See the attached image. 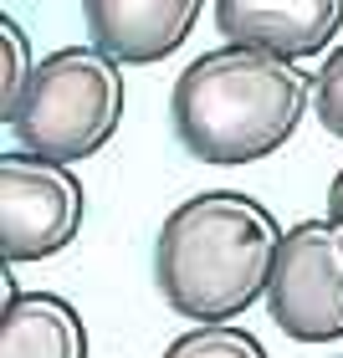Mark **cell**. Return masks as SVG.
Here are the masks:
<instances>
[{
	"label": "cell",
	"mask_w": 343,
	"mask_h": 358,
	"mask_svg": "<svg viewBox=\"0 0 343 358\" xmlns=\"http://www.w3.org/2000/svg\"><path fill=\"white\" fill-rule=\"evenodd\" d=\"M282 225L241 189H205L174 205L154 236V287L190 322H231L267 297Z\"/></svg>",
	"instance_id": "cell-1"
},
{
	"label": "cell",
	"mask_w": 343,
	"mask_h": 358,
	"mask_svg": "<svg viewBox=\"0 0 343 358\" xmlns=\"http://www.w3.org/2000/svg\"><path fill=\"white\" fill-rule=\"evenodd\" d=\"M313 108V77L287 57L231 46L195 57L174 77L169 118L179 149L200 164H256L298 134Z\"/></svg>",
	"instance_id": "cell-2"
},
{
	"label": "cell",
	"mask_w": 343,
	"mask_h": 358,
	"mask_svg": "<svg viewBox=\"0 0 343 358\" xmlns=\"http://www.w3.org/2000/svg\"><path fill=\"white\" fill-rule=\"evenodd\" d=\"M118 118H123L118 62L97 46H62L36 62L6 128L15 149L57 159V164H83L97 149H108V138L118 134Z\"/></svg>",
	"instance_id": "cell-3"
},
{
	"label": "cell",
	"mask_w": 343,
	"mask_h": 358,
	"mask_svg": "<svg viewBox=\"0 0 343 358\" xmlns=\"http://www.w3.org/2000/svg\"><path fill=\"white\" fill-rule=\"evenodd\" d=\"M267 313L292 343L343 338V220H298L282 231L267 282Z\"/></svg>",
	"instance_id": "cell-4"
},
{
	"label": "cell",
	"mask_w": 343,
	"mask_h": 358,
	"mask_svg": "<svg viewBox=\"0 0 343 358\" xmlns=\"http://www.w3.org/2000/svg\"><path fill=\"white\" fill-rule=\"evenodd\" d=\"M83 210L88 200L72 164L36 159L26 149L0 154V256L6 266L41 262V256L72 246Z\"/></svg>",
	"instance_id": "cell-5"
},
{
	"label": "cell",
	"mask_w": 343,
	"mask_h": 358,
	"mask_svg": "<svg viewBox=\"0 0 343 358\" xmlns=\"http://www.w3.org/2000/svg\"><path fill=\"white\" fill-rule=\"evenodd\" d=\"M216 31L287 62L323 57L343 31V0H216Z\"/></svg>",
	"instance_id": "cell-6"
},
{
	"label": "cell",
	"mask_w": 343,
	"mask_h": 358,
	"mask_svg": "<svg viewBox=\"0 0 343 358\" xmlns=\"http://www.w3.org/2000/svg\"><path fill=\"white\" fill-rule=\"evenodd\" d=\"M205 0H83L88 36L118 67H149L185 46Z\"/></svg>",
	"instance_id": "cell-7"
},
{
	"label": "cell",
	"mask_w": 343,
	"mask_h": 358,
	"mask_svg": "<svg viewBox=\"0 0 343 358\" xmlns=\"http://www.w3.org/2000/svg\"><path fill=\"white\" fill-rule=\"evenodd\" d=\"M0 358H88L83 313L57 292H6Z\"/></svg>",
	"instance_id": "cell-8"
},
{
	"label": "cell",
	"mask_w": 343,
	"mask_h": 358,
	"mask_svg": "<svg viewBox=\"0 0 343 358\" xmlns=\"http://www.w3.org/2000/svg\"><path fill=\"white\" fill-rule=\"evenodd\" d=\"M159 358H267V348L256 333L236 328V322H195Z\"/></svg>",
	"instance_id": "cell-9"
},
{
	"label": "cell",
	"mask_w": 343,
	"mask_h": 358,
	"mask_svg": "<svg viewBox=\"0 0 343 358\" xmlns=\"http://www.w3.org/2000/svg\"><path fill=\"white\" fill-rule=\"evenodd\" d=\"M0 41H6V72H0V118H10L15 103H21V92L31 83V72H36V62H31V46H26V31L15 15L0 21Z\"/></svg>",
	"instance_id": "cell-10"
},
{
	"label": "cell",
	"mask_w": 343,
	"mask_h": 358,
	"mask_svg": "<svg viewBox=\"0 0 343 358\" xmlns=\"http://www.w3.org/2000/svg\"><path fill=\"white\" fill-rule=\"evenodd\" d=\"M313 113H318L323 134L343 138V46H333L328 62L313 72Z\"/></svg>",
	"instance_id": "cell-11"
},
{
	"label": "cell",
	"mask_w": 343,
	"mask_h": 358,
	"mask_svg": "<svg viewBox=\"0 0 343 358\" xmlns=\"http://www.w3.org/2000/svg\"><path fill=\"white\" fill-rule=\"evenodd\" d=\"M328 215L343 220V169L333 174V185H328Z\"/></svg>",
	"instance_id": "cell-12"
}]
</instances>
